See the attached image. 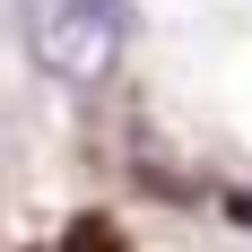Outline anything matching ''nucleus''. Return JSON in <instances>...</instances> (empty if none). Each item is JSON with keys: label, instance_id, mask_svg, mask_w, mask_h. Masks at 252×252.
<instances>
[{"label": "nucleus", "instance_id": "f257e3e1", "mask_svg": "<svg viewBox=\"0 0 252 252\" xmlns=\"http://www.w3.org/2000/svg\"><path fill=\"white\" fill-rule=\"evenodd\" d=\"M18 35H26V52H35L44 78L104 87L122 70L130 35H139V9L130 0H18Z\"/></svg>", "mask_w": 252, "mask_h": 252}, {"label": "nucleus", "instance_id": "f03ea898", "mask_svg": "<svg viewBox=\"0 0 252 252\" xmlns=\"http://www.w3.org/2000/svg\"><path fill=\"white\" fill-rule=\"evenodd\" d=\"M226 209H235V218H244V226H252V191H235V200H226Z\"/></svg>", "mask_w": 252, "mask_h": 252}]
</instances>
